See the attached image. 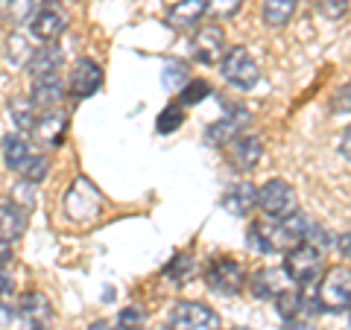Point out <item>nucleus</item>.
<instances>
[{
    "mask_svg": "<svg viewBox=\"0 0 351 330\" xmlns=\"http://www.w3.org/2000/svg\"><path fill=\"white\" fill-rule=\"evenodd\" d=\"M316 299H319V310L325 313H339L351 307V269L337 263L328 266L316 287Z\"/></svg>",
    "mask_w": 351,
    "mask_h": 330,
    "instance_id": "1",
    "label": "nucleus"
},
{
    "mask_svg": "<svg viewBox=\"0 0 351 330\" xmlns=\"http://www.w3.org/2000/svg\"><path fill=\"white\" fill-rule=\"evenodd\" d=\"M62 59L64 56H62V50L56 47V44H44V47H38L36 53H32L27 71L32 73V79H36V76H47V73H59Z\"/></svg>",
    "mask_w": 351,
    "mask_h": 330,
    "instance_id": "22",
    "label": "nucleus"
},
{
    "mask_svg": "<svg viewBox=\"0 0 351 330\" xmlns=\"http://www.w3.org/2000/svg\"><path fill=\"white\" fill-rule=\"evenodd\" d=\"M9 12H12V21H32V15H36V0H9Z\"/></svg>",
    "mask_w": 351,
    "mask_h": 330,
    "instance_id": "35",
    "label": "nucleus"
},
{
    "mask_svg": "<svg viewBox=\"0 0 351 330\" xmlns=\"http://www.w3.org/2000/svg\"><path fill=\"white\" fill-rule=\"evenodd\" d=\"M167 330H223V318L202 301H176L167 316Z\"/></svg>",
    "mask_w": 351,
    "mask_h": 330,
    "instance_id": "4",
    "label": "nucleus"
},
{
    "mask_svg": "<svg viewBox=\"0 0 351 330\" xmlns=\"http://www.w3.org/2000/svg\"><path fill=\"white\" fill-rule=\"evenodd\" d=\"M258 207L263 211L267 219H276L284 223L287 216H293L299 211V199H295V190L290 181L284 179H269L258 187Z\"/></svg>",
    "mask_w": 351,
    "mask_h": 330,
    "instance_id": "3",
    "label": "nucleus"
},
{
    "mask_svg": "<svg viewBox=\"0 0 351 330\" xmlns=\"http://www.w3.org/2000/svg\"><path fill=\"white\" fill-rule=\"evenodd\" d=\"M243 6V0H208V12H214L217 18H234Z\"/></svg>",
    "mask_w": 351,
    "mask_h": 330,
    "instance_id": "34",
    "label": "nucleus"
},
{
    "mask_svg": "<svg viewBox=\"0 0 351 330\" xmlns=\"http://www.w3.org/2000/svg\"><path fill=\"white\" fill-rule=\"evenodd\" d=\"M290 287H295V283L290 281V275L284 272V266H263L252 275V281H249V290L263 301H276L278 295Z\"/></svg>",
    "mask_w": 351,
    "mask_h": 330,
    "instance_id": "16",
    "label": "nucleus"
},
{
    "mask_svg": "<svg viewBox=\"0 0 351 330\" xmlns=\"http://www.w3.org/2000/svg\"><path fill=\"white\" fill-rule=\"evenodd\" d=\"M316 9H319V15L328 18V21H339L348 15L351 9V0H316Z\"/></svg>",
    "mask_w": 351,
    "mask_h": 330,
    "instance_id": "32",
    "label": "nucleus"
},
{
    "mask_svg": "<svg viewBox=\"0 0 351 330\" xmlns=\"http://www.w3.org/2000/svg\"><path fill=\"white\" fill-rule=\"evenodd\" d=\"M191 82V76H188V64L184 62H167V68H164V88L167 91H176V88H182Z\"/></svg>",
    "mask_w": 351,
    "mask_h": 330,
    "instance_id": "27",
    "label": "nucleus"
},
{
    "mask_svg": "<svg viewBox=\"0 0 351 330\" xmlns=\"http://www.w3.org/2000/svg\"><path fill=\"white\" fill-rule=\"evenodd\" d=\"M27 207L15 202V199H3L0 202V237L15 243V240L24 237L27 231Z\"/></svg>",
    "mask_w": 351,
    "mask_h": 330,
    "instance_id": "20",
    "label": "nucleus"
},
{
    "mask_svg": "<svg viewBox=\"0 0 351 330\" xmlns=\"http://www.w3.org/2000/svg\"><path fill=\"white\" fill-rule=\"evenodd\" d=\"M261 155H263V140L258 135H240L237 140L228 144V164L240 173L255 170Z\"/></svg>",
    "mask_w": 351,
    "mask_h": 330,
    "instance_id": "17",
    "label": "nucleus"
},
{
    "mask_svg": "<svg viewBox=\"0 0 351 330\" xmlns=\"http://www.w3.org/2000/svg\"><path fill=\"white\" fill-rule=\"evenodd\" d=\"M337 249H339V255L351 260V234H339V240H337Z\"/></svg>",
    "mask_w": 351,
    "mask_h": 330,
    "instance_id": "39",
    "label": "nucleus"
},
{
    "mask_svg": "<svg viewBox=\"0 0 351 330\" xmlns=\"http://www.w3.org/2000/svg\"><path fill=\"white\" fill-rule=\"evenodd\" d=\"M88 330H114V325L108 322V318H97V322H91V327Z\"/></svg>",
    "mask_w": 351,
    "mask_h": 330,
    "instance_id": "41",
    "label": "nucleus"
},
{
    "mask_svg": "<svg viewBox=\"0 0 351 330\" xmlns=\"http://www.w3.org/2000/svg\"><path fill=\"white\" fill-rule=\"evenodd\" d=\"M208 94H211V85H208L205 79H191L179 91V103L182 105H196V103H202Z\"/></svg>",
    "mask_w": 351,
    "mask_h": 330,
    "instance_id": "28",
    "label": "nucleus"
},
{
    "mask_svg": "<svg viewBox=\"0 0 351 330\" xmlns=\"http://www.w3.org/2000/svg\"><path fill=\"white\" fill-rule=\"evenodd\" d=\"M346 313H348V325H351V307H348V310H346Z\"/></svg>",
    "mask_w": 351,
    "mask_h": 330,
    "instance_id": "42",
    "label": "nucleus"
},
{
    "mask_svg": "<svg viewBox=\"0 0 351 330\" xmlns=\"http://www.w3.org/2000/svg\"><path fill=\"white\" fill-rule=\"evenodd\" d=\"M295 6H299V0H267L261 18H263V24H267L269 29H281V27H287L293 21Z\"/></svg>",
    "mask_w": 351,
    "mask_h": 330,
    "instance_id": "23",
    "label": "nucleus"
},
{
    "mask_svg": "<svg viewBox=\"0 0 351 330\" xmlns=\"http://www.w3.org/2000/svg\"><path fill=\"white\" fill-rule=\"evenodd\" d=\"M246 126H249V112L246 108H232L223 120H217V123H211L205 129V140L211 147H228L240 135H246Z\"/></svg>",
    "mask_w": 351,
    "mask_h": 330,
    "instance_id": "13",
    "label": "nucleus"
},
{
    "mask_svg": "<svg viewBox=\"0 0 351 330\" xmlns=\"http://www.w3.org/2000/svg\"><path fill=\"white\" fill-rule=\"evenodd\" d=\"M18 316H21V322H24L27 330H47L50 318H53L50 299L44 292H36V290L24 292L18 301Z\"/></svg>",
    "mask_w": 351,
    "mask_h": 330,
    "instance_id": "15",
    "label": "nucleus"
},
{
    "mask_svg": "<svg viewBox=\"0 0 351 330\" xmlns=\"http://www.w3.org/2000/svg\"><path fill=\"white\" fill-rule=\"evenodd\" d=\"M64 27H68V15L62 12L59 6H53V0H44V6L38 9L36 15H32L29 21V32H32V38H38L44 44H53L56 41Z\"/></svg>",
    "mask_w": 351,
    "mask_h": 330,
    "instance_id": "12",
    "label": "nucleus"
},
{
    "mask_svg": "<svg viewBox=\"0 0 351 330\" xmlns=\"http://www.w3.org/2000/svg\"><path fill=\"white\" fill-rule=\"evenodd\" d=\"M47 173H50V155H44V152H36L29 161H27V167L21 170V179L29 181V184H38L47 179Z\"/></svg>",
    "mask_w": 351,
    "mask_h": 330,
    "instance_id": "26",
    "label": "nucleus"
},
{
    "mask_svg": "<svg viewBox=\"0 0 351 330\" xmlns=\"http://www.w3.org/2000/svg\"><path fill=\"white\" fill-rule=\"evenodd\" d=\"M193 59L202 64H217L226 56V29L217 24H205L196 29V36L191 38Z\"/></svg>",
    "mask_w": 351,
    "mask_h": 330,
    "instance_id": "9",
    "label": "nucleus"
},
{
    "mask_svg": "<svg viewBox=\"0 0 351 330\" xmlns=\"http://www.w3.org/2000/svg\"><path fill=\"white\" fill-rule=\"evenodd\" d=\"M339 155L351 161V123L343 129V135H339Z\"/></svg>",
    "mask_w": 351,
    "mask_h": 330,
    "instance_id": "37",
    "label": "nucleus"
},
{
    "mask_svg": "<svg viewBox=\"0 0 351 330\" xmlns=\"http://www.w3.org/2000/svg\"><path fill=\"white\" fill-rule=\"evenodd\" d=\"M193 272H196V263H193L188 255H179V257H173V263H170L167 269H164V275H167V278H173L176 283L188 281Z\"/></svg>",
    "mask_w": 351,
    "mask_h": 330,
    "instance_id": "30",
    "label": "nucleus"
},
{
    "mask_svg": "<svg viewBox=\"0 0 351 330\" xmlns=\"http://www.w3.org/2000/svg\"><path fill=\"white\" fill-rule=\"evenodd\" d=\"M234 330H249V327H234Z\"/></svg>",
    "mask_w": 351,
    "mask_h": 330,
    "instance_id": "43",
    "label": "nucleus"
},
{
    "mask_svg": "<svg viewBox=\"0 0 351 330\" xmlns=\"http://www.w3.org/2000/svg\"><path fill=\"white\" fill-rule=\"evenodd\" d=\"M205 15H208V0H179V3L167 9L164 21L170 24V29H196Z\"/></svg>",
    "mask_w": 351,
    "mask_h": 330,
    "instance_id": "18",
    "label": "nucleus"
},
{
    "mask_svg": "<svg viewBox=\"0 0 351 330\" xmlns=\"http://www.w3.org/2000/svg\"><path fill=\"white\" fill-rule=\"evenodd\" d=\"M68 97V85L62 82L59 73H47V76H36L29 88V103L38 108V112H47V108H59L62 100Z\"/></svg>",
    "mask_w": 351,
    "mask_h": 330,
    "instance_id": "14",
    "label": "nucleus"
},
{
    "mask_svg": "<svg viewBox=\"0 0 351 330\" xmlns=\"http://www.w3.org/2000/svg\"><path fill=\"white\" fill-rule=\"evenodd\" d=\"M219 71H223V79L228 85H234L237 91H249L255 88L258 79H261V68L258 62L252 59V53L246 47H232L226 50L223 62H219Z\"/></svg>",
    "mask_w": 351,
    "mask_h": 330,
    "instance_id": "6",
    "label": "nucleus"
},
{
    "mask_svg": "<svg viewBox=\"0 0 351 330\" xmlns=\"http://www.w3.org/2000/svg\"><path fill=\"white\" fill-rule=\"evenodd\" d=\"M12 255H15V251H12V243L0 237V266H6V263L12 260Z\"/></svg>",
    "mask_w": 351,
    "mask_h": 330,
    "instance_id": "38",
    "label": "nucleus"
},
{
    "mask_svg": "<svg viewBox=\"0 0 351 330\" xmlns=\"http://www.w3.org/2000/svg\"><path fill=\"white\" fill-rule=\"evenodd\" d=\"M97 211H100V193H97V187L85 179H76L71 184L68 196H64V214L76 219V223H85Z\"/></svg>",
    "mask_w": 351,
    "mask_h": 330,
    "instance_id": "8",
    "label": "nucleus"
},
{
    "mask_svg": "<svg viewBox=\"0 0 351 330\" xmlns=\"http://www.w3.org/2000/svg\"><path fill=\"white\" fill-rule=\"evenodd\" d=\"M246 243L252 251L258 255H276V251H287L295 246V240L290 237V231L284 223H276V219H255L246 231Z\"/></svg>",
    "mask_w": 351,
    "mask_h": 330,
    "instance_id": "5",
    "label": "nucleus"
},
{
    "mask_svg": "<svg viewBox=\"0 0 351 330\" xmlns=\"http://www.w3.org/2000/svg\"><path fill=\"white\" fill-rule=\"evenodd\" d=\"M9 114H12V120H15V126L21 129V135L29 129L32 131V123H36V105H32L29 100H21V97H12L9 100Z\"/></svg>",
    "mask_w": 351,
    "mask_h": 330,
    "instance_id": "25",
    "label": "nucleus"
},
{
    "mask_svg": "<svg viewBox=\"0 0 351 330\" xmlns=\"http://www.w3.org/2000/svg\"><path fill=\"white\" fill-rule=\"evenodd\" d=\"M284 330H313V327L307 325L304 318H293V322H287V325H284Z\"/></svg>",
    "mask_w": 351,
    "mask_h": 330,
    "instance_id": "40",
    "label": "nucleus"
},
{
    "mask_svg": "<svg viewBox=\"0 0 351 330\" xmlns=\"http://www.w3.org/2000/svg\"><path fill=\"white\" fill-rule=\"evenodd\" d=\"M219 205L232 216H246L252 214V207H258V187L249 181H237L219 196Z\"/></svg>",
    "mask_w": 351,
    "mask_h": 330,
    "instance_id": "19",
    "label": "nucleus"
},
{
    "mask_svg": "<svg viewBox=\"0 0 351 330\" xmlns=\"http://www.w3.org/2000/svg\"><path fill=\"white\" fill-rule=\"evenodd\" d=\"M103 88V68L94 59H76L71 68L68 91L73 100H88Z\"/></svg>",
    "mask_w": 351,
    "mask_h": 330,
    "instance_id": "10",
    "label": "nucleus"
},
{
    "mask_svg": "<svg viewBox=\"0 0 351 330\" xmlns=\"http://www.w3.org/2000/svg\"><path fill=\"white\" fill-rule=\"evenodd\" d=\"M64 135H68V114L62 108H47V112H38L36 123H32V138L38 144L50 147V149H59Z\"/></svg>",
    "mask_w": 351,
    "mask_h": 330,
    "instance_id": "11",
    "label": "nucleus"
},
{
    "mask_svg": "<svg viewBox=\"0 0 351 330\" xmlns=\"http://www.w3.org/2000/svg\"><path fill=\"white\" fill-rule=\"evenodd\" d=\"M32 155H36V149H32V144H29L24 135H21V131L3 138V161H6V167L12 170V173L24 170L27 161H29Z\"/></svg>",
    "mask_w": 351,
    "mask_h": 330,
    "instance_id": "21",
    "label": "nucleus"
},
{
    "mask_svg": "<svg viewBox=\"0 0 351 330\" xmlns=\"http://www.w3.org/2000/svg\"><path fill=\"white\" fill-rule=\"evenodd\" d=\"M120 330H144V325H147V313L141 310L138 304H129V307H123L120 310Z\"/></svg>",
    "mask_w": 351,
    "mask_h": 330,
    "instance_id": "31",
    "label": "nucleus"
},
{
    "mask_svg": "<svg viewBox=\"0 0 351 330\" xmlns=\"http://www.w3.org/2000/svg\"><path fill=\"white\" fill-rule=\"evenodd\" d=\"M32 53H36V50H29V47H27V41L21 38V36H12V38H9V62H12V64H29Z\"/></svg>",
    "mask_w": 351,
    "mask_h": 330,
    "instance_id": "33",
    "label": "nucleus"
},
{
    "mask_svg": "<svg viewBox=\"0 0 351 330\" xmlns=\"http://www.w3.org/2000/svg\"><path fill=\"white\" fill-rule=\"evenodd\" d=\"M184 123V112H182V105H176V103H170L164 112L158 114V123H156V129L161 131V135H170V131H176Z\"/></svg>",
    "mask_w": 351,
    "mask_h": 330,
    "instance_id": "29",
    "label": "nucleus"
},
{
    "mask_svg": "<svg viewBox=\"0 0 351 330\" xmlns=\"http://www.w3.org/2000/svg\"><path fill=\"white\" fill-rule=\"evenodd\" d=\"M205 283L219 295H237L246 287V269L234 257H211L205 266Z\"/></svg>",
    "mask_w": 351,
    "mask_h": 330,
    "instance_id": "7",
    "label": "nucleus"
},
{
    "mask_svg": "<svg viewBox=\"0 0 351 330\" xmlns=\"http://www.w3.org/2000/svg\"><path fill=\"white\" fill-rule=\"evenodd\" d=\"M284 272L290 275L295 287L313 283L322 275V249L313 246L311 240H302L293 249L284 251Z\"/></svg>",
    "mask_w": 351,
    "mask_h": 330,
    "instance_id": "2",
    "label": "nucleus"
},
{
    "mask_svg": "<svg viewBox=\"0 0 351 330\" xmlns=\"http://www.w3.org/2000/svg\"><path fill=\"white\" fill-rule=\"evenodd\" d=\"M12 295V275L6 272V266H0V301Z\"/></svg>",
    "mask_w": 351,
    "mask_h": 330,
    "instance_id": "36",
    "label": "nucleus"
},
{
    "mask_svg": "<svg viewBox=\"0 0 351 330\" xmlns=\"http://www.w3.org/2000/svg\"><path fill=\"white\" fill-rule=\"evenodd\" d=\"M276 307L284 322H293V318H299V313L304 310V301H302V287H290L284 290L278 299H276Z\"/></svg>",
    "mask_w": 351,
    "mask_h": 330,
    "instance_id": "24",
    "label": "nucleus"
}]
</instances>
